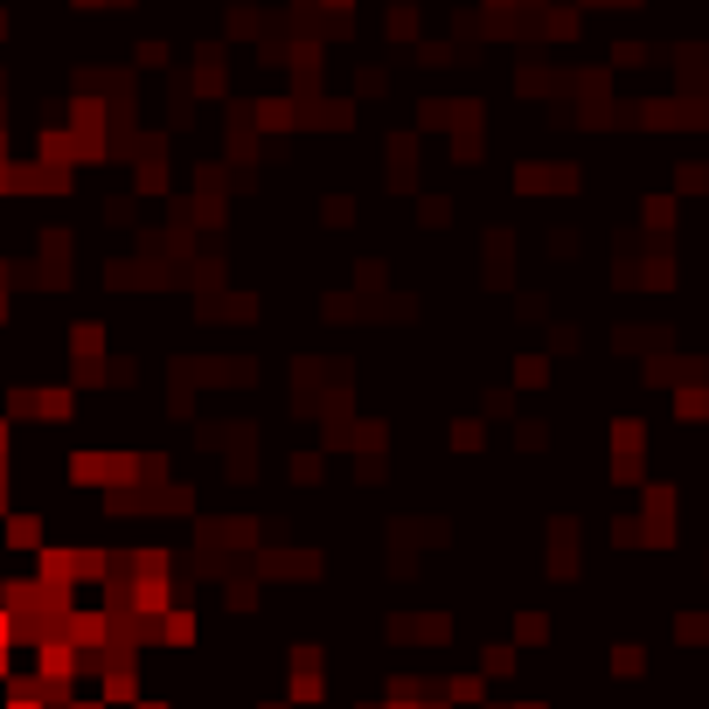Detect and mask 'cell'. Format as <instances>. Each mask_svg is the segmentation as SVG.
I'll use <instances>...</instances> for the list:
<instances>
[{"label": "cell", "instance_id": "1", "mask_svg": "<svg viewBox=\"0 0 709 709\" xmlns=\"http://www.w3.org/2000/svg\"><path fill=\"white\" fill-rule=\"evenodd\" d=\"M522 383H550V362L543 355H522Z\"/></svg>", "mask_w": 709, "mask_h": 709}]
</instances>
